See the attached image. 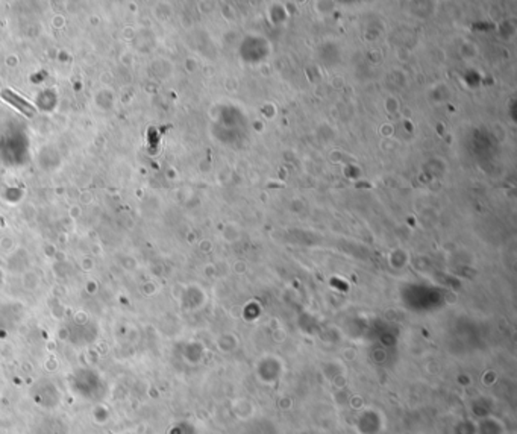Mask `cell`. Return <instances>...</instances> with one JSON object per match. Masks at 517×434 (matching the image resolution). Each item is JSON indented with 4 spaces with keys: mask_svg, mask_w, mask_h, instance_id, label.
<instances>
[{
    "mask_svg": "<svg viewBox=\"0 0 517 434\" xmlns=\"http://www.w3.org/2000/svg\"><path fill=\"white\" fill-rule=\"evenodd\" d=\"M3 97H6V99H8V100H11L12 103H17L15 106H17V108H20V109H21L24 114H27V115H32V114L35 112V111H33V108H32V106H30L27 102H23V100H20L17 96H9V94L5 91V93H3Z\"/></svg>",
    "mask_w": 517,
    "mask_h": 434,
    "instance_id": "1",
    "label": "cell"
}]
</instances>
